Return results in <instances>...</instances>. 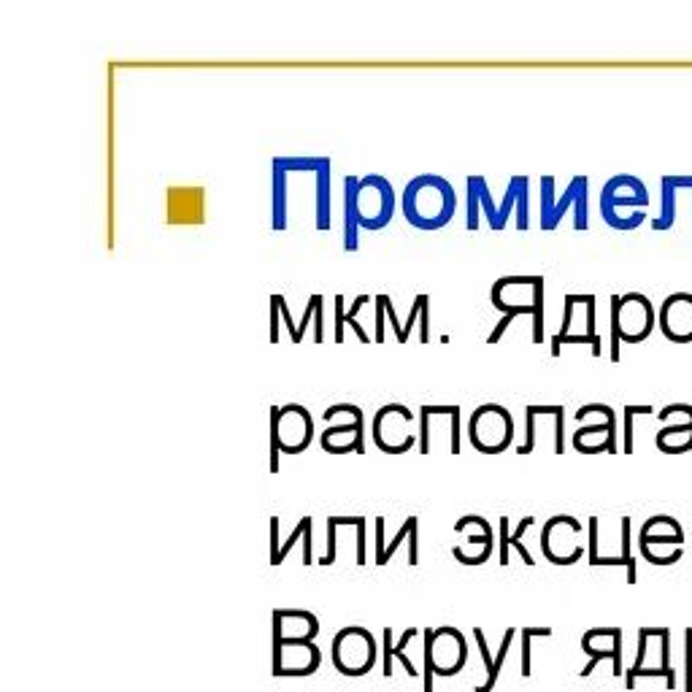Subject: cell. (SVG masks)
I'll return each instance as SVG.
<instances>
[{
  "instance_id": "6da1fadb",
  "label": "cell",
  "mask_w": 692,
  "mask_h": 692,
  "mask_svg": "<svg viewBox=\"0 0 692 692\" xmlns=\"http://www.w3.org/2000/svg\"><path fill=\"white\" fill-rule=\"evenodd\" d=\"M395 190L379 173L344 176V249L357 252L360 230H382L395 217Z\"/></svg>"
},
{
  "instance_id": "7a4b0ae2",
  "label": "cell",
  "mask_w": 692,
  "mask_h": 692,
  "mask_svg": "<svg viewBox=\"0 0 692 692\" xmlns=\"http://www.w3.org/2000/svg\"><path fill=\"white\" fill-rule=\"evenodd\" d=\"M401 211L417 230L447 228L457 211V192L444 176L422 173L403 187Z\"/></svg>"
},
{
  "instance_id": "3957f363",
  "label": "cell",
  "mask_w": 692,
  "mask_h": 692,
  "mask_svg": "<svg viewBox=\"0 0 692 692\" xmlns=\"http://www.w3.org/2000/svg\"><path fill=\"white\" fill-rule=\"evenodd\" d=\"M490 301L503 317H530L533 344L544 341V276H503L492 284Z\"/></svg>"
},
{
  "instance_id": "277c9868",
  "label": "cell",
  "mask_w": 692,
  "mask_h": 692,
  "mask_svg": "<svg viewBox=\"0 0 692 692\" xmlns=\"http://www.w3.org/2000/svg\"><path fill=\"white\" fill-rule=\"evenodd\" d=\"M657 328V309L644 292L611 295V344L609 357L620 363L622 344H641Z\"/></svg>"
},
{
  "instance_id": "5b68a950",
  "label": "cell",
  "mask_w": 692,
  "mask_h": 692,
  "mask_svg": "<svg viewBox=\"0 0 692 692\" xmlns=\"http://www.w3.org/2000/svg\"><path fill=\"white\" fill-rule=\"evenodd\" d=\"M649 206L647 184L633 173H617L603 184L601 217L614 230H636L644 225Z\"/></svg>"
},
{
  "instance_id": "8992f818",
  "label": "cell",
  "mask_w": 692,
  "mask_h": 692,
  "mask_svg": "<svg viewBox=\"0 0 692 692\" xmlns=\"http://www.w3.org/2000/svg\"><path fill=\"white\" fill-rule=\"evenodd\" d=\"M598 319V301L595 295H584V292H568L563 301V325L552 338V357H560L563 346H590L595 357H601L603 341L595 328Z\"/></svg>"
},
{
  "instance_id": "52a82bcc",
  "label": "cell",
  "mask_w": 692,
  "mask_h": 692,
  "mask_svg": "<svg viewBox=\"0 0 692 692\" xmlns=\"http://www.w3.org/2000/svg\"><path fill=\"white\" fill-rule=\"evenodd\" d=\"M314 441V417L301 403L271 409V471L279 474V455H301Z\"/></svg>"
},
{
  "instance_id": "ba28073f",
  "label": "cell",
  "mask_w": 692,
  "mask_h": 692,
  "mask_svg": "<svg viewBox=\"0 0 692 692\" xmlns=\"http://www.w3.org/2000/svg\"><path fill=\"white\" fill-rule=\"evenodd\" d=\"M587 195H590V179L587 176H574L565 192L555 195V176L541 179V230H555L568 211L574 209V230H587Z\"/></svg>"
},
{
  "instance_id": "9c48e42d",
  "label": "cell",
  "mask_w": 692,
  "mask_h": 692,
  "mask_svg": "<svg viewBox=\"0 0 692 692\" xmlns=\"http://www.w3.org/2000/svg\"><path fill=\"white\" fill-rule=\"evenodd\" d=\"M425 638V692H433V676H455L468 660L463 633L457 628H428Z\"/></svg>"
},
{
  "instance_id": "30bf717a",
  "label": "cell",
  "mask_w": 692,
  "mask_h": 692,
  "mask_svg": "<svg viewBox=\"0 0 692 692\" xmlns=\"http://www.w3.org/2000/svg\"><path fill=\"white\" fill-rule=\"evenodd\" d=\"M576 422L582 428L574 433V449L582 455H617V411L609 403H584L576 411Z\"/></svg>"
},
{
  "instance_id": "8fae6325",
  "label": "cell",
  "mask_w": 692,
  "mask_h": 692,
  "mask_svg": "<svg viewBox=\"0 0 692 692\" xmlns=\"http://www.w3.org/2000/svg\"><path fill=\"white\" fill-rule=\"evenodd\" d=\"M468 438L476 452L501 455L514 444V417L501 403H482L468 419Z\"/></svg>"
},
{
  "instance_id": "7c38bea8",
  "label": "cell",
  "mask_w": 692,
  "mask_h": 692,
  "mask_svg": "<svg viewBox=\"0 0 692 692\" xmlns=\"http://www.w3.org/2000/svg\"><path fill=\"white\" fill-rule=\"evenodd\" d=\"M638 549L652 565H674L684 555V530L674 517L655 514L638 530Z\"/></svg>"
},
{
  "instance_id": "4fadbf2b",
  "label": "cell",
  "mask_w": 692,
  "mask_h": 692,
  "mask_svg": "<svg viewBox=\"0 0 692 692\" xmlns=\"http://www.w3.org/2000/svg\"><path fill=\"white\" fill-rule=\"evenodd\" d=\"M371 436L376 447L387 455H403L419 444V436L414 433V414L403 403H387L376 411Z\"/></svg>"
},
{
  "instance_id": "5bb4252c",
  "label": "cell",
  "mask_w": 692,
  "mask_h": 692,
  "mask_svg": "<svg viewBox=\"0 0 692 692\" xmlns=\"http://www.w3.org/2000/svg\"><path fill=\"white\" fill-rule=\"evenodd\" d=\"M544 436L555 444V455H565V409L563 406H544L530 403L525 409V441L519 444V455H530L544 449Z\"/></svg>"
},
{
  "instance_id": "9a60e30c",
  "label": "cell",
  "mask_w": 692,
  "mask_h": 692,
  "mask_svg": "<svg viewBox=\"0 0 692 692\" xmlns=\"http://www.w3.org/2000/svg\"><path fill=\"white\" fill-rule=\"evenodd\" d=\"M376 649L374 636L365 628H344L338 630L336 638H333V665L338 668V674L344 676H363L368 674L376 663Z\"/></svg>"
},
{
  "instance_id": "2e32d148",
  "label": "cell",
  "mask_w": 692,
  "mask_h": 692,
  "mask_svg": "<svg viewBox=\"0 0 692 692\" xmlns=\"http://www.w3.org/2000/svg\"><path fill=\"white\" fill-rule=\"evenodd\" d=\"M584 533V525L576 517L557 514L541 530V552L549 563L555 565H574L584 557V547L579 544V536Z\"/></svg>"
},
{
  "instance_id": "e0dca14e",
  "label": "cell",
  "mask_w": 692,
  "mask_h": 692,
  "mask_svg": "<svg viewBox=\"0 0 692 692\" xmlns=\"http://www.w3.org/2000/svg\"><path fill=\"white\" fill-rule=\"evenodd\" d=\"M330 414H341L344 422L341 425H330L325 433H319V444L330 455H349V452H357L363 455L365 452V414L360 406L355 403H333Z\"/></svg>"
},
{
  "instance_id": "ac0fdd59",
  "label": "cell",
  "mask_w": 692,
  "mask_h": 692,
  "mask_svg": "<svg viewBox=\"0 0 692 692\" xmlns=\"http://www.w3.org/2000/svg\"><path fill=\"white\" fill-rule=\"evenodd\" d=\"M663 428L655 444L663 455H692V403H668L657 411Z\"/></svg>"
},
{
  "instance_id": "d6986e66",
  "label": "cell",
  "mask_w": 692,
  "mask_h": 692,
  "mask_svg": "<svg viewBox=\"0 0 692 692\" xmlns=\"http://www.w3.org/2000/svg\"><path fill=\"white\" fill-rule=\"evenodd\" d=\"M457 536H463V544L452 547V557L457 563L463 565H482L487 563V557L492 555V547H495V533H492V525L479 514H468L455 525Z\"/></svg>"
},
{
  "instance_id": "ffe728a7",
  "label": "cell",
  "mask_w": 692,
  "mask_h": 692,
  "mask_svg": "<svg viewBox=\"0 0 692 692\" xmlns=\"http://www.w3.org/2000/svg\"><path fill=\"white\" fill-rule=\"evenodd\" d=\"M165 222L168 225H203L206 222V190L192 187V184L168 187Z\"/></svg>"
},
{
  "instance_id": "44dd1931",
  "label": "cell",
  "mask_w": 692,
  "mask_h": 692,
  "mask_svg": "<svg viewBox=\"0 0 692 692\" xmlns=\"http://www.w3.org/2000/svg\"><path fill=\"white\" fill-rule=\"evenodd\" d=\"M657 325L668 341L692 344V292H671L660 303Z\"/></svg>"
},
{
  "instance_id": "7402d4cb",
  "label": "cell",
  "mask_w": 692,
  "mask_h": 692,
  "mask_svg": "<svg viewBox=\"0 0 692 692\" xmlns=\"http://www.w3.org/2000/svg\"><path fill=\"white\" fill-rule=\"evenodd\" d=\"M582 649L584 655L590 657V663L584 665L582 676H590L595 671V665L609 657L611 665H614V676L625 674V665H622V630L620 628H595L587 630L582 636Z\"/></svg>"
},
{
  "instance_id": "603a6c76",
  "label": "cell",
  "mask_w": 692,
  "mask_h": 692,
  "mask_svg": "<svg viewBox=\"0 0 692 692\" xmlns=\"http://www.w3.org/2000/svg\"><path fill=\"white\" fill-rule=\"evenodd\" d=\"M319 622L311 611L276 609L274 611V641H314Z\"/></svg>"
},
{
  "instance_id": "cb8c5ba5",
  "label": "cell",
  "mask_w": 692,
  "mask_h": 692,
  "mask_svg": "<svg viewBox=\"0 0 692 692\" xmlns=\"http://www.w3.org/2000/svg\"><path fill=\"white\" fill-rule=\"evenodd\" d=\"M536 525V517H522L519 519V525L514 533H509V517H501L498 519V563L501 565H509V549H517L519 557H522V563L525 565H536V560H533V555H530L528 549H525V533H528L530 528Z\"/></svg>"
},
{
  "instance_id": "d4e9b609",
  "label": "cell",
  "mask_w": 692,
  "mask_h": 692,
  "mask_svg": "<svg viewBox=\"0 0 692 692\" xmlns=\"http://www.w3.org/2000/svg\"><path fill=\"white\" fill-rule=\"evenodd\" d=\"M314 192H317V203H314V228L319 233H328L330 222H333V209H330V160L319 157L317 173H314Z\"/></svg>"
},
{
  "instance_id": "484cf974",
  "label": "cell",
  "mask_w": 692,
  "mask_h": 692,
  "mask_svg": "<svg viewBox=\"0 0 692 692\" xmlns=\"http://www.w3.org/2000/svg\"><path fill=\"white\" fill-rule=\"evenodd\" d=\"M271 168H274V201H271V228L276 230V233H284V230L290 228V198H287V182H290V173H287V168L282 165V160L279 157H274V163H271Z\"/></svg>"
},
{
  "instance_id": "4316f807",
  "label": "cell",
  "mask_w": 692,
  "mask_h": 692,
  "mask_svg": "<svg viewBox=\"0 0 692 692\" xmlns=\"http://www.w3.org/2000/svg\"><path fill=\"white\" fill-rule=\"evenodd\" d=\"M414 636H417V628H409L406 633L401 636V641L398 644H392V628H384L382 633V641H384V671L382 674L387 676V679H392V660H401L403 668H406V674L414 679V676L419 674L417 668H414V663H411L409 657H406V647H409L411 641H414Z\"/></svg>"
},
{
  "instance_id": "83f0119b",
  "label": "cell",
  "mask_w": 692,
  "mask_h": 692,
  "mask_svg": "<svg viewBox=\"0 0 692 692\" xmlns=\"http://www.w3.org/2000/svg\"><path fill=\"white\" fill-rule=\"evenodd\" d=\"M309 322H314V341L317 344H322L325 341V301H322V295H311L309 303H306V311H303L301 322L295 325V330L290 333V341L292 344H301L303 336H306V330L311 328Z\"/></svg>"
},
{
  "instance_id": "f1b7e54d",
  "label": "cell",
  "mask_w": 692,
  "mask_h": 692,
  "mask_svg": "<svg viewBox=\"0 0 692 692\" xmlns=\"http://www.w3.org/2000/svg\"><path fill=\"white\" fill-rule=\"evenodd\" d=\"M417 533H419V519L417 517H409L401 525V530L395 533V538H392L390 544L384 547V555L379 557V560H376V565H387V563H390V557L395 555V552H398V547H401L403 541L409 544V565H417L419 563Z\"/></svg>"
},
{
  "instance_id": "f546056e",
  "label": "cell",
  "mask_w": 692,
  "mask_h": 692,
  "mask_svg": "<svg viewBox=\"0 0 692 692\" xmlns=\"http://www.w3.org/2000/svg\"><path fill=\"white\" fill-rule=\"evenodd\" d=\"M652 414H657V411L649 403H641V406L628 403L625 406V417H622V452L625 455L636 452V417H652Z\"/></svg>"
},
{
  "instance_id": "4dcf8cb0",
  "label": "cell",
  "mask_w": 692,
  "mask_h": 692,
  "mask_svg": "<svg viewBox=\"0 0 692 692\" xmlns=\"http://www.w3.org/2000/svg\"><path fill=\"white\" fill-rule=\"evenodd\" d=\"M620 557L622 565L628 568V582L636 584L638 582V568H636V557H633V522L630 517H622L620 522Z\"/></svg>"
},
{
  "instance_id": "1f68e13d",
  "label": "cell",
  "mask_w": 692,
  "mask_h": 692,
  "mask_svg": "<svg viewBox=\"0 0 692 692\" xmlns=\"http://www.w3.org/2000/svg\"><path fill=\"white\" fill-rule=\"evenodd\" d=\"M514 638H517V628H509L506 633H503L501 649H498V657H495V665H492V674L487 676V682L484 684H476L474 692H492V687H495V682H498V676H501L503 663H506V657H509V649L511 644H514Z\"/></svg>"
},
{
  "instance_id": "d6a6232c",
  "label": "cell",
  "mask_w": 692,
  "mask_h": 692,
  "mask_svg": "<svg viewBox=\"0 0 692 692\" xmlns=\"http://www.w3.org/2000/svg\"><path fill=\"white\" fill-rule=\"evenodd\" d=\"M465 190H468V211H465V228L474 233L479 228V211H482V201H479V187H476V176L465 179Z\"/></svg>"
},
{
  "instance_id": "836d02e7",
  "label": "cell",
  "mask_w": 692,
  "mask_h": 692,
  "mask_svg": "<svg viewBox=\"0 0 692 692\" xmlns=\"http://www.w3.org/2000/svg\"><path fill=\"white\" fill-rule=\"evenodd\" d=\"M547 638L552 636V630L549 628H519V641H522V665H519V674L522 676H530L533 671H530V641L533 638Z\"/></svg>"
},
{
  "instance_id": "e575fe53",
  "label": "cell",
  "mask_w": 692,
  "mask_h": 692,
  "mask_svg": "<svg viewBox=\"0 0 692 692\" xmlns=\"http://www.w3.org/2000/svg\"><path fill=\"white\" fill-rule=\"evenodd\" d=\"M425 309H430V298L422 292V295H417L414 298V303H411V311H409V319L403 322V333L401 338H398V344H406L411 338V330H414V325L417 322H422V314H425Z\"/></svg>"
},
{
  "instance_id": "d590c367",
  "label": "cell",
  "mask_w": 692,
  "mask_h": 692,
  "mask_svg": "<svg viewBox=\"0 0 692 692\" xmlns=\"http://www.w3.org/2000/svg\"><path fill=\"white\" fill-rule=\"evenodd\" d=\"M311 528H314V522H311V517H303L301 522L295 525V530H292V536L287 538V541H284V547L279 549V555L271 557V565H282V563H284V557L290 555V549L295 547V544H298L301 538H306V533H309Z\"/></svg>"
},
{
  "instance_id": "8d00e7d4",
  "label": "cell",
  "mask_w": 692,
  "mask_h": 692,
  "mask_svg": "<svg viewBox=\"0 0 692 692\" xmlns=\"http://www.w3.org/2000/svg\"><path fill=\"white\" fill-rule=\"evenodd\" d=\"M368 301H371V298H368V295H357V301L352 303V309L346 311V325H349V328L355 330V333H357V338H360V341H363V344H368V341H374V336H368V330H365L363 325H360V322H357V311L363 309V303H368Z\"/></svg>"
},
{
  "instance_id": "74e56055",
  "label": "cell",
  "mask_w": 692,
  "mask_h": 692,
  "mask_svg": "<svg viewBox=\"0 0 692 692\" xmlns=\"http://www.w3.org/2000/svg\"><path fill=\"white\" fill-rule=\"evenodd\" d=\"M641 676H663L665 687H668V690H676V671H663V668H641L638 674H633L630 679H625L628 690H633V687H636V682L641 679Z\"/></svg>"
},
{
  "instance_id": "f35d334b",
  "label": "cell",
  "mask_w": 692,
  "mask_h": 692,
  "mask_svg": "<svg viewBox=\"0 0 692 692\" xmlns=\"http://www.w3.org/2000/svg\"><path fill=\"white\" fill-rule=\"evenodd\" d=\"M338 528H341V522H338V517H330L328 519V549H325V555L319 557V565H333V563H336Z\"/></svg>"
},
{
  "instance_id": "ab89813d",
  "label": "cell",
  "mask_w": 692,
  "mask_h": 692,
  "mask_svg": "<svg viewBox=\"0 0 692 692\" xmlns=\"http://www.w3.org/2000/svg\"><path fill=\"white\" fill-rule=\"evenodd\" d=\"M684 692H692V628L684 630Z\"/></svg>"
},
{
  "instance_id": "60d3db41",
  "label": "cell",
  "mask_w": 692,
  "mask_h": 692,
  "mask_svg": "<svg viewBox=\"0 0 692 692\" xmlns=\"http://www.w3.org/2000/svg\"><path fill=\"white\" fill-rule=\"evenodd\" d=\"M474 638H476V647H479V652H482V660H484V668H487V676H490L495 660H492L490 647H487V638H484V630L482 628H474Z\"/></svg>"
},
{
  "instance_id": "b9f144b4",
  "label": "cell",
  "mask_w": 692,
  "mask_h": 692,
  "mask_svg": "<svg viewBox=\"0 0 692 692\" xmlns=\"http://www.w3.org/2000/svg\"><path fill=\"white\" fill-rule=\"evenodd\" d=\"M344 325H346V314H344V295H336V344H344Z\"/></svg>"
},
{
  "instance_id": "7bdbcfd3",
  "label": "cell",
  "mask_w": 692,
  "mask_h": 692,
  "mask_svg": "<svg viewBox=\"0 0 692 692\" xmlns=\"http://www.w3.org/2000/svg\"><path fill=\"white\" fill-rule=\"evenodd\" d=\"M374 341L376 344H384L387 341V336H384V303L382 298L376 295V333H374Z\"/></svg>"
},
{
  "instance_id": "ee69618b",
  "label": "cell",
  "mask_w": 692,
  "mask_h": 692,
  "mask_svg": "<svg viewBox=\"0 0 692 692\" xmlns=\"http://www.w3.org/2000/svg\"><path fill=\"white\" fill-rule=\"evenodd\" d=\"M279 314H282V309H279V301H276V295L271 298V341L274 344H279Z\"/></svg>"
},
{
  "instance_id": "f6af8a7d",
  "label": "cell",
  "mask_w": 692,
  "mask_h": 692,
  "mask_svg": "<svg viewBox=\"0 0 692 692\" xmlns=\"http://www.w3.org/2000/svg\"><path fill=\"white\" fill-rule=\"evenodd\" d=\"M279 517H271V557L279 555Z\"/></svg>"
},
{
  "instance_id": "bcb514c9",
  "label": "cell",
  "mask_w": 692,
  "mask_h": 692,
  "mask_svg": "<svg viewBox=\"0 0 692 692\" xmlns=\"http://www.w3.org/2000/svg\"><path fill=\"white\" fill-rule=\"evenodd\" d=\"M679 176V184H682V190H690L692 192V173H676Z\"/></svg>"
}]
</instances>
